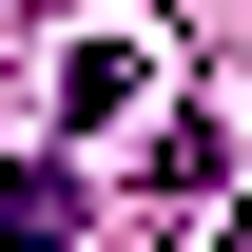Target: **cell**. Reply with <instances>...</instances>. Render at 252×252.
Here are the masks:
<instances>
[{
    "mask_svg": "<svg viewBox=\"0 0 252 252\" xmlns=\"http://www.w3.org/2000/svg\"><path fill=\"white\" fill-rule=\"evenodd\" d=\"M0 252H78V175H59V156H39L20 194H0Z\"/></svg>",
    "mask_w": 252,
    "mask_h": 252,
    "instance_id": "cell-1",
    "label": "cell"
},
{
    "mask_svg": "<svg viewBox=\"0 0 252 252\" xmlns=\"http://www.w3.org/2000/svg\"><path fill=\"white\" fill-rule=\"evenodd\" d=\"M214 252H252V214H233V233H214Z\"/></svg>",
    "mask_w": 252,
    "mask_h": 252,
    "instance_id": "cell-2",
    "label": "cell"
}]
</instances>
